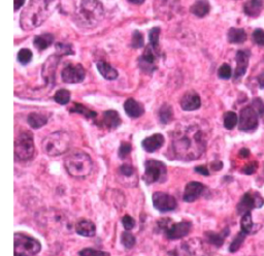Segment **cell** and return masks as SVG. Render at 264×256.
Masks as SVG:
<instances>
[{
    "instance_id": "6da1fadb",
    "label": "cell",
    "mask_w": 264,
    "mask_h": 256,
    "mask_svg": "<svg viewBox=\"0 0 264 256\" xmlns=\"http://www.w3.org/2000/svg\"><path fill=\"white\" fill-rule=\"evenodd\" d=\"M208 145V129L198 122L180 124L171 135V152L176 159L196 160Z\"/></svg>"
},
{
    "instance_id": "7a4b0ae2",
    "label": "cell",
    "mask_w": 264,
    "mask_h": 256,
    "mask_svg": "<svg viewBox=\"0 0 264 256\" xmlns=\"http://www.w3.org/2000/svg\"><path fill=\"white\" fill-rule=\"evenodd\" d=\"M56 0H31L20 18L23 30H32L40 26L55 10Z\"/></svg>"
},
{
    "instance_id": "3957f363",
    "label": "cell",
    "mask_w": 264,
    "mask_h": 256,
    "mask_svg": "<svg viewBox=\"0 0 264 256\" xmlns=\"http://www.w3.org/2000/svg\"><path fill=\"white\" fill-rule=\"evenodd\" d=\"M104 18V10L98 0H82L77 12V22L81 27L94 28Z\"/></svg>"
},
{
    "instance_id": "277c9868",
    "label": "cell",
    "mask_w": 264,
    "mask_h": 256,
    "mask_svg": "<svg viewBox=\"0 0 264 256\" xmlns=\"http://www.w3.org/2000/svg\"><path fill=\"white\" fill-rule=\"evenodd\" d=\"M66 171L74 178H86L93 169V161L85 152L72 153L64 161Z\"/></svg>"
},
{
    "instance_id": "5b68a950",
    "label": "cell",
    "mask_w": 264,
    "mask_h": 256,
    "mask_svg": "<svg viewBox=\"0 0 264 256\" xmlns=\"http://www.w3.org/2000/svg\"><path fill=\"white\" fill-rule=\"evenodd\" d=\"M70 143L71 138L67 132L56 131L44 138L41 147L49 156H59L68 150Z\"/></svg>"
},
{
    "instance_id": "8992f818",
    "label": "cell",
    "mask_w": 264,
    "mask_h": 256,
    "mask_svg": "<svg viewBox=\"0 0 264 256\" xmlns=\"http://www.w3.org/2000/svg\"><path fill=\"white\" fill-rule=\"evenodd\" d=\"M208 248L202 239L192 238L166 250L161 256H208Z\"/></svg>"
},
{
    "instance_id": "52a82bcc",
    "label": "cell",
    "mask_w": 264,
    "mask_h": 256,
    "mask_svg": "<svg viewBox=\"0 0 264 256\" xmlns=\"http://www.w3.org/2000/svg\"><path fill=\"white\" fill-rule=\"evenodd\" d=\"M15 256H35L39 253L41 245L36 239L21 233L15 234Z\"/></svg>"
},
{
    "instance_id": "ba28073f",
    "label": "cell",
    "mask_w": 264,
    "mask_h": 256,
    "mask_svg": "<svg viewBox=\"0 0 264 256\" xmlns=\"http://www.w3.org/2000/svg\"><path fill=\"white\" fill-rule=\"evenodd\" d=\"M34 139L29 131L22 132L16 138L15 142V156L16 159L26 161L31 159L34 155Z\"/></svg>"
},
{
    "instance_id": "9c48e42d",
    "label": "cell",
    "mask_w": 264,
    "mask_h": 256,
    "mask_svg": "<svg viewBox=\"0 0 264 256\" xmlns=\"http://www.w3.org/2000/svg\"><path fill=\"white\" fill-rule=\"evenodd\" d=\"M158 224L164 230L166 238L168 239H173V241L188 236L192 227L191 222H171L169 219H162Z\"/></svg>"
},
{
    "instance_id": "30bf717a",
    "label": "cell",
    "mask_w": 264,
    "mask_h": 256,
    "mask_svg": "<svg viewBox=\"0 0 264 256\" xmlns=\"http://www.w3.org/2000/svg\"><path fill=\"white\" fill-rule=\"evenodd\" d=\"M166 165L158 160H148L145 163L144 181L147 184L159 183L163 182L166 177Z\"/></svg>"
},
{
    "instance_id": "8fae6325",
    "label": "cell",
    "mask_w": 264,
    "mask_h": 256,
    "mask_svg": "<svg viewBox=\"0 0 264 256\" xmlns=\"http://www.w3.org/2000/svg\"><path fill=\"white\" fill-rule=\"evenodd\" d=\"M159 52L158 49L153 47L152 45H148L140 56L138 60V65L140 69L146 73H152L157 69V61H158Z\"/></svg>"
},
{
    "instance_id": "7c38bea8",
    "label": "cell",
    "mask_w": 264,
    "mask_h": 256,
    "mask_svg": "<svg viewBox=\"0 0 264 256\" xmlns=\"http://www.w3.org/2000/svg\"><path fill=\"white\" fill-rule=\"evenodd\" d=\"M263 204L264 201L259 193L249 191L244 194L241 202L238 203L236 206V210L239 215H245L251 212L253 209L261 208Z\"/></svg>"
},
{
    "instance_id": "4fadbf2b",
    "label": "cell",
    "mask_w": 264,
    "mask_h": 256,
    "mask_svg": "<svg viewBox=\"0 0 264 256\" xmlns=\"http://www.w3.org/2000/svg\"><path fill=\"white\" fill-rule=\"evenodd\" d=\"M258 114L253 106H246L239 114L238 128L242 131H253L258 127Z\"/></svg>"
},
{
    "instance_id": "5bb4252c",
    "label": "cell",
    "mask_w": 264,
    "mask_h": 256,
    "mask_svg": "<svg viewBox=\"0 0 264 256\" xmlns=\"http://www.w3.org/2000/svg\"><path fill=\"white\" fill-rule=\"evenodd\" d=\"M85 77V68L81 64H67L61 72L63 82L68 83V84H77L84 80Z\"/></svg>"
},
{
    "instance_id": "9a60e30c",
    "label": "cell",
    "mask_w": 264,
    "mask_h": 256,
    "mask_svg": "<svg viewBox=\"0 0 264 256\" xmlns=\"http://www.w3.org/2000/svg\"><path fill=\"white\" fill-rule=\"evenodd\" d=\"M153 205L155 209L160 211L161 213L170 212L177 209L178 203L176 198L164 192H156L153 194Z\"/></svg>"
},
{
    "instance_id": "2e32d148",
    "label": "cell",
    "mask_w": 264,
    "mask_h": 256,
    "mask_svg": "<svg viewBox=\"0 0 264 256\" xmlns=\"http://www.w3.org/2000/svg\"><path fill=\"white\" fill-rule=\"evenodd\" d=\"M181 107L184 111H195L201 105L200 97L194 91H188L181 99Z\"/></svg>"
},
{
    "instance_id": "e0dca14e",
    "label": "cell",
    "mask_w": 264,
    "mask_h": 256,
    "mask_svg": "<svg viewBox=\"0 0 264 256\" xmlns=\"http://www.w3.org/2000/svg\"><path fill=\"white\" fill-rule=\"evenodd\" d=\"M204 190V186L200 183V182H196L192 181L190 183L187 184L184 195H183V200L186 203H193L195 202L198 197H199Z\"/></svg>"
},
{
    "instance_id": "ac0fdd59",
    "label": "cell",
    "mask_w": 264,
    "mask_h": 256,
    "mask_svg": "<svg viewBox=\"0 0 264 256\" xmlns=\"http://www.w3.org/2000/svg\"><path fill=\"white\" fill-rule=\"evenodd\" d=\"M164 144V137L161 134H155L145 138L142 143L143 148L148 153H153L160 149Z\"/></svg>"
},
{
    "instance_id": "d6986e66",
    "label": "cell",
    "mask_w": 264,
    "mask_h": 256,
    "mask_svg": "<svg viewBox=\"0 0 264 256\" xmlns=\"http://www.w3.org/2000/svg\"><path fill=\"white\" fill-rule=\"evenodd\" d=\"M101 124L106 129H116L120 126L121 118L118 112L116 111H106L103 113Z\"/></svg>"
},
{
    "instance_id": "ffe728a7",
    "label": "cell",
    "mask_w": 264,
    "mask_h": 256,
    "mask_svg": "<svg viewBox=\"0 0 264 256\" xmlns=\"http://www.w3.org/2000/svg\"><path fill=\"white\" fill-rule=\"evenodd\" d=\"M236 68L234 71V80H237L242 78L247 71L248 64H249V55H248L245 51H238L236 53Z\"/></svg>"
},
{
    "instance_id": "44dd1931",
    "label": "cell",
    "mask_w": 264,
    "mask_h": 256,
    "mask_svg": "<svg viewBox=\"0 0 264 256\" xmlns=\"http://www.w3.org/2000/svg\"><path fill=\"white\" fill-rule=\"evenodd\" d=\"M76 231L78 235L82 237L91 238L94 237L96 234V226L93 222L89 220H81L77 223Z\"/></svg>"
},
{
    "instance_id": "7402d4cb",
    "label": "cell",
    "mask_w": 264,
    "mask_h": 256,
    "mask_svg": "<svg viewBox=\"0 0 264 256\" xmlns=\"http://www.w3.org/2000/svg\"><path fill=\"white\" fill-rule=\"evenodd\" d=\"M124 109H125L126 114L131 118H138L145 112L144 106L132 98H129L125 102V103H124Z\"/></svg>"
},
{
    "instance_id": "603a6c76",
    "label": "cell",
    "mask_w": 264,
    "mask_h": 256,
    "mask_svg": "<svg viewBox=\"0 0 264 256\" xmlns=\"http://www.w3.org/2000/svg\"><path fill=\"white\" fill-rule=\"evenodd\" d=\"M264 7L263 0H248L244 6V12L249 17H258Z\"/></svg>"
},
{
    "instance_id": "cb8c5ba5",
    "label": "cell",
    "mask_w": 264,
    "mask_h": 256,
    "mask_svg": "<svg viewBox=\"0 0 264 256\" xmlns=\"http://www.w3.org/2000/svg\"><path fill=\"white\" fill-rule=\"evenodd\" d=\"M241 227H242L243 233H245L246 235H250V234L257 233V230L261 228V225L255 224L252 219L251 212H249L243 215V218L241 220Z\"/></svg>"
},
{
    "instance_id": "d4e9b609",
    "label": "cell",
    "mask_w": 264,
    "mask_h": 256,
    "mask_svg": "<svg viewBox=\"0 0 264 256\" xmlns=\"http://www.w3.org/2000/svg\"><path fill=\"white\" fill-rule=\"evenodd\" d=\"M229 235V229L225 228L222 233H214V231H208L205 233V239L209 243L214 245L216 247H221L224 243L225 238Z\"/></svg>"
},
{
    "instance_id": "484cf974",
    "label": "cell",
    "mask_w": 264,
    "mask_h": 256,
    "mask_svg": "<svg viewBox=\"0 0 264 256\" xmlns=\"http://www.w3.org/2000/svg\"><path fill=\"white\" fill-rule=\"evenodd\" d=\"M97 68H98V71L100 72L101 76L106 80L113 81L118 78V71L116 70L112 65H110L109 63H106L104 61H99L97 63Z\"/></svg>"
},
{
    "instance_id": "4316f807",
    "label": "cell",
    "mask_w": 264,
    "mask_h": 256,
    "mask_svg": "<svg viewBox=\"0 0 264 256\" xmlns=\"http://www.w3.org/2000/svg\"><path fill=\"white\" fill-rule=\"evenodd\" d=\"M211 11V5L206 1V0H198L196 1L191 8H190V12H191L194 16L198 17V18H203L204 16L208 15Z\"/></svg>"
},
{
    "instance_id": "83f0119b",
    "label": "cell",
    "mask_w": 264,
    "mask_h": 256,
    "mask_svg": "<svg viewBox=\"0 0 264 256\" xmlns=\"http://www.w3.org/2000/svg\"><path fill=\"white\" fill-rule=\"evenodd\" d=\"M48 120H49L48 116L41 113H31L27 118L28 124L34 129H38L40 127L45 126L48 123Z\"/></svg>"
},
{
    "instance_id": "f1b7e54d",
    "label": "cell",
    "mask_w": 264,
    "mask_h": 256,
    "mask_svg": "<svg viewBox=\"0 0 264 256\" xmlns=\"http://www.w3.org/2000/svg\"><path fill=\"white\" fill-rule=\"evenodd\" d=\"M227 38L231 44H243L247 39V33L241 28H231L228 31Z\"/></svg>"
},
{
    "instance_id": "f546056e",
    "label": "cell",
    "mask_w": 264,
    "mask_h": 256,
    "mask_svg": "<svg viewBox=\"0 0 264 256\" xmlns=\"http://www.w3.org/2000/svg\"><path fill=\"white\" fill-rule=\"evenodd\" d=\"M54 41V36L50 33H45V34L37 35L34 37L33 44H34L35 48L39 51H44L48 47L51 46Z\"/></svg>"
},
{
    "instance_id": "4dcf8cb0",
    "label": "cell",
    "mask_w": 264,
    "mask_h": 256,
    "mask_svg": "<svg viewBox=\"0 0 264 256\" xmlns=\"http://www.w3.org/2000/svg\"><path fill=\"white\" fill-rule=\"evenodd\" d=\"M172 117H173V112H172L171 106L168 104L162 105L159 111L160 122L163 124H167L172 120Z\"/></svg>"
},
{
    "instance_id": "1f68e13d",
    "label": "cell",
    "mask_w": 264,
    "mask_h": 256,
    "mask_svg": "<svg viewBox=\"0 0 264 256\" xmlns=\"http://www.w3.org/2000/svg\"><path fill=\"white\" fill-rule=\"evenodd\" d=\"M54 99H55V102L59 104H62V105L67 104L70 101L69 91H67L66 89L58 90L54 96Z\"/></svg>"
},
{
    "instance_id": "d6a6232c",
    "label": "cell",
    "mask_w": 264,
    "mask_h": 256,
    "mask_svg": "<svg viewBox=\"0 0 264 256\" xmlns=\"http://www.w3.org/2000/svg\"><path fill=\"white\" fill-rule=\"evenodd\" d=\"M70 112L79 113V114H81V115H84L85 117H87V118H91V119H94V118L96 117V116H97V114H96L95 112L91 111V110L87 109L86 106L82 105V104H79V103H76V104H74V105H73V107H72V109L70 110Z\"/></svg>"
},
{
    "instance_id": "836d02e7",
    "label": "cell",
    "mask_w": 264,
    "mask_h": 256,
    "mask_svg": "<svg viewBox=\"0 0 264 256\" xmlns=\"http://www.w3.org/2000/svg\"><path fill=\"white\" fill-rule=\"evenodd\" d=\"M237 124V116L234 112H227L224 115V126L226 129L231 130Z\"/></svg>"
},
{
    "instance_id": "e575fe53",
    "label": "cell",
    "mask_w": 264,
    "mask_h": 256,
    "mask_svg": "<svg viewBox=\"0 0 264 256\" xmlns=\"http://www.w3.org/2000/svg\"><path fill=\"white\" fill-rule=\"evenodd\" d=\"M246 234L243 233V231H241V233H238L237 236L233 239L232 243L230 244V247H229V251L230 252H236L239 248H241V246L243 245L244 241H245V238H246Z\"/></svg>"
},
{
    "instance_id": "d590c367",
    "label": "cell",
    "mask_w": 264,
    "mask_h": 256,
    "mask_svg": "<svg viewBox=\"0 0 264 256\" xmlns=\"http://www.w3.org/2000/svg\"><path fill=\"white\" fill-rule=\"evenodd\" d=\"M121 241L123 246L125 247L126 249H131V248L133 247L136 243L135 237L130 233H123L121 236Z\"/></svg>"
},
{
    "instance_id": "8d00e7d4",
    "label": "cell",
    "mask_w": 264,
    "mask_h": 256,
    "mask_svg": "<svg viewBox=\"0 0 264 256\" xmlns=\"http://www.w3.org/2000/svg\"><path fill=\"white\" fill-rule=\"evenodd\" d=\"M32 59V52L29 49H22L18 53V60L22 64H27Z\"/></svg>"
},
{
    "instance_id": "74e56055",
    "label": "cell",
    "mask_w": 264,
    "mask_h": 256,
    "mask_svg": "<svg viewBox=\"0 0 264 256\" xmlns=\"http://www.w3.org/2000/svg\"><path fill=\"white\" fill-rule=\"evenodd\" d=\"M159 35H160V28L155 27L151 29L148 33V38H150V45L158 49L159 47Z\"/></svg>"
},
{
    "instance_id": "f35d334b",
    "label": "cell",
    "mask_w": 264,
    "mask_h": 256,
    "mask_svg": "<svg viewBox=\"0 0 264 256\" xmlns=\"http://www.w3.org/2000/svg\"><path fill=\"white\" fill-rule=\"evenodd\" d=\"M80 256H111L110 253L104 252V251H98L92 248H85L79 252Z\"/></svg>"
},
{
    "instance_id": "ab89813d",
    "label": "cell",
    "mask_w": 264,
    "mask_h": 256,
    "mask_svg": "<svg viewBox=\"0 0 264 256\" xmlns=\"http://www.w3.org/2000/svg\"><path fill=\"white\" fill-rule=\"evenodd\" d=\"M131 45L134 49H139L144 47V36L139 31H134L133 35H132Z\"/></svg>"
},
{
    "instance_id": "60d3db41",
    "label": "cell",
    "mask_w": 264,
    "mask_h": 256,
    "mask_svg": "<svg viewBox=\"0 0 264 256\" xmlns=\"http://www.w3.org/2000/svg\"><path fill=\"white\" fill-rule=\"evenodd\" d=\"M231 74H232V70L228 64H223L218 70V76L220 79L223 80H228L231 78Z\"/></svg>"
},
{
    "instance_id": "b9f144b4",
    "label": "cell",
    "mask_w": 264,
    "mask_h": 256,
    "mask_svg": "<svg viewBox=\"0 0 264 256\" xmlns=\"http://www.w3.org/2000/svg\"><path fill=\"white\" fill-rule=\"evenodd\" d=\"M253 39L260 47H264V31L262 29H256L253 32Z\"/></svg>"
},
{
    "instance_id": "7bdbcfd3",
    "label": "cell",
    "mask_w": 264,
    "mask_h": 256,
    "mask_svg": "<svg viewBox=\"0 0 264 256\" xmlns=\"http://www.w3.org/2000/svg\"><path fill=\"white\" fill-rule=\"evenodd\" d=\"M122 223L124 228L126 230H130L135 226V220L131 216H129V215H125V216L122 218Z\"/></svg>"
},
{
    "instance_id": "ee69618b",
    "label": "cell",
    "mask_w": 264,
    "mask_h": 256,
    "mask_svg": "<svg viewBox=\"0 0 264 256\" xmlns=\"http://www.w3.org/2000/svg\"><path fill=\"white\" fill-rule=\"evenodd\" d=\"M252 106L254 107V110L257 112V114L259 116H263L264 115V103L259 98L254 99V102L252 103Z\"/></svg>"
},
{
    "instance_id": "f6af8a7d",
    "label": "cell",
    "mask_w": 264,
    "mask_h": 256,
    "mask_svg": "<svg viewBox=\"0 0 264 256\" xmlns=\"http://www.w3.org/2000/svg\"><path fill=\"white\" fill-rule=\"evenodd\" d=\"M131 152V145L128 143H123L119 149V157L120 158H125L127 155Z\"/></svg>"
},
{
    "instance_id": "bcb514c9",
    "label": "cell",
    "mask_w": 264,
    "mask_h": 256,
    "mask_svg": "<svg viewBox=\"0 0 264 256\" xmlns=\"http://www.w3.org/2000/svg\"><path fill=\"white\" fill-rule=\"evenodd\" d=\"M120 172L122 173L123 176L131 177L132 175H133L134 169H133V167H131V165H129V164H123L122 167L120 168Z\"/></svg>"
},
{
    "instance_id": "7dc6e473",
    "label": "cell",
    "mask_w": 264,
    "mask_h": 256,
    "mask_svg": "<svg viewBox=\"0 0 264 256\" xmlns=\"http://www.w3.org/2000/svg\"><path fill=\"white\" fill-rule=\"evenodd\" d=\"M257 167H258V164L257 162H250V163H248L246 167L243 169V172H245L246 175H252V173H254L256 171V170H257Z\"/></svg>"
},
{
    "instance_id": "c3c4849f",
    "label": "cell",
    "mask_w": 264,
    "mask_h": 256,
    "mask_svg": "<svg viewBox=\"0 0 264 256\" xmlns=\"http://www.w3.org/2000/svg\"><path fill=\"white\" fill-rule=\"evenodd\" d=\"M57 50H59L63 54H72L73 52L71 51V48L68 45H63V44H59L57 45Z\"/></svg>"
},
{
    "instance_id": "681fc988",
    "label": "cell",
    "mask_w": 264,
    "mask_h": 256,
    "mask_svg": "<svg viewBox=\"0 0 264 256\" xmlns=\"http://www.w3.org/2000/svg\"><path fill=\"white\" fill-rule=\"evenodd\" d=\"M195 171L199 172L200 175H202V176H209L210 175L209 170L206 169V167H204V165H200V167L195 168Z\"/></svg>"
},
{
    "instance_id": "f907efd6",
    "label": "cell",
    "mask_w": 264,
    "mask_h": 256,
    "mask_svg": "<svg viewBox=\"0 0 264 256\" xmlns=\"http://www.w3.org/2000/svg\"><path fill=\"white\" fill-rule=\"evenodd\" d=\"M258 84L261 89H264V70L258 76Z\"/></svg>"
},
{
    "instance_id": "816d5d0a",
    "label": "cell",
    "mask_w": 264,
    "mask_h": 256,
    "mask_svg": "<svg viewBox=\"0 0 264 256\" xmlns=\"http://www.w3.org/2000/svg\"><path fill=\"white\" fill-rule=\"evenodd\" d=\"M223 167V163L221 161H216V162H214L212 163V169L214 171H220Z\"/></svg>"
},
{
    "instance_id": "f5cc1de1",
    "label": "cell",
    "mask_w": 264,
    "mask_h": 256,
    "mask_svg": "<svg viewBox=\"0 0 264 256\" xmlns=\"http://www.w3.org/2000/svg\"><path fill=\"white\" fill-rule=\"evenodd\" d=\"M25 0H15V11H18L23 6Z\"/></svg>"
},
{
    "instance_id": "db71d44e",
    "label": "cell",
    "mask_w": 264,
    "mask_h": 256,
    "mask_svg": "<svg viewBox=\"0 0 264 256\" xmlns=\"http://www.w3.org/2000/svg\"><path fill=\"white\" fill-rule=\"evenodd\" d=\"M239 155H241L242 157H244V158H246V157H248L250 155V151L248 150V149L244 148V149H242L241 152H239Z\"/></svg>"
},
{
    "instance_id": "11a10c76",
    "label": "cell",
    "mask_w": 264,
    "mask_h": 256,
    "mask_svg": "<svg viewBox=\"0 0 264 256\" xmlns=\"http://www.w3.org/2000/svg\"><path fill=\"white\" fill-rule=\"evenodd\" d=\"M128 1L131 3H134V4H142V3H144L145 0H128Z\"/></svg>"
}]
</instances>
